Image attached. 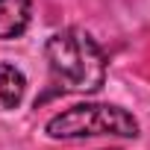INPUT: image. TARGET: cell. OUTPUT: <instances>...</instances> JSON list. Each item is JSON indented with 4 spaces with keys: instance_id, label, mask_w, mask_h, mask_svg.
Instances as JSON below:
<instances>
[{
    "instance_id": "277c9868",
    "label": "cell",
    "mask_w": 150,
    "mask_h": 150,
    "mask_svg": "<svg viewBox=\"0 0 150 150\" xmlns=\"http://www.w3.org/2000/svg\"><path fill=\"white\" fill-rule=\"evenodd\" d=\"M27 94V77L9 62H0V109H18Z\"/></svg>"
},
{
    "instance_id": "6da1fadb",
    "label": "cell",
    "mask_w": 150,
    "mask_h": 150,
    "mask_svg": "<svg viewBox=\"0 0 150 150\" xmlns=\"http://www.w3.org/2000/svg\"><path fill=\"white\" fill-rule=\"evenodd\" d=\"M44 56L68 91L94 94L106 83V56L86 30L68 27L53 33L44 44Z\"/></svg>"
},
{
    "instance_id": "3957f363",
    "label": "cell",
    "mask_w": 150,
    "mask_h": 150,
    "mask_svg": "<svg viewBox=\"0 0 150 150\" xmlns=\"http://www.w3.org/2000/svg\"><path fill=\"white\" fill-rule=\"evenodd\" d=\"M33 3L30 0H0V41L18 38L30 27Z\"/></svg>"
},
{
    "instance_id": "7a4b0ae2",
    "label": "cell",
    "mask_w": 150,
    "mask_h": 150,
    "mask_svg": "<svg viewBox=\"0 0 150 150\" xmlns=\"http://www.w3.org/2000/svg\"><path fill=\"white\" fill-rule=\"evenodd\" d=\"M50 138H94V135H118V138H135L138 121L115 106V103H77L59 115H53L44 127Z\"/></svg>"
}]
</instances>
